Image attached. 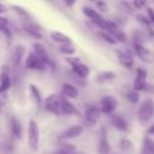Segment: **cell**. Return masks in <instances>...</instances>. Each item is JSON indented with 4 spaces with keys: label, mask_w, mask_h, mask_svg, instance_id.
Segmentation results:
<instances>
[{
    "label": "cell",
    "mask_w": 154,
    "mask_h": 154,
    "mask_svg": "<svg viewBox=\"0 0 154 154\" xmlns=\"http://www.w3.org/2000/svg\"><path fill=\"white\" fill-rule=\"evenodd\" d=\"M28 141H29V147L31 148V150H34V152L38 150V147H40V128H38V124L35 119L29 120Z\"/></svg>",
    "instance_id": "obj_1"
},
{
    "label": "cell",
    "mask_w": 154,
    "mask_h": 154,
    "mask_svg": "<svg viewBox=\"0 0 154 154\" xmlns=\"http://www.w3.org/2000/svg\"><path fill=\"white\" fill-rule=\"evenodd\" d=\"M154 113V100L152 97H146L142 100L141 105H140V108H138V119L141 123L146 124L149 122V119L152 118Z\"/></svg>",
    "instance_id": "obj_2"
},
{
    "label": "cell",
    "mask_w": 154,
    "mask_h": 154,
    "mask_svg": "<svg viewBox=\"0 0 154 154\" xmlns=\"http://www.w3.org/2000/svg\"><path fill=\"white\" fill-rule=\"evenodd\" d=\"M66 61L71 65L72 70L75 71V73H76L78 77H81V78L85 79V78L89 76L90 70H89L88 65H85L84 63H82L78 58H76V57H73V58H67V59H66Z\"/></svg>",
    "instance_id": "obj_3"
},
{
    "label": "cell",
    "mask_w": 154,
    "mask_h": 154,
    "mask_svg": "<svg viewBox=\"0 0 154 154\" xmlns=\"http://www.w3.org/2000/svg\"><path fill=\"white\" fill-rule=\"evenodd\" d=\"M45 107L48 112L53 114H61V106H60V97L55 94H51L45 99Z\"/></svg>",
    "instance_id": "obj_4"
},
{
    "label": "cell",
    "mask_w": 154,
    "mask_h": 154,
    "mask_svg": "<svg viewBox=\"0 0 154 154\" xmlns=\"http://www.w3.org/2000/svg\"><path fill=\"white\" fill-rule=\"evenodd\" d=\"M83 13L96 25V26H99L100 29H105V26H106V19L99 13V12H96L95 10H93V8H90V7H83Z\"/></svg>",
    "instance_id": "obj_5"
},
{
    "label": "cell",
    "mask_w": 154,
    "mask_h": 154,
    "mask_svg": "<svg viewBox=\"0 0 154 154\" xmlns=\"http://www.w3.org/2000/svg\"><path fill=\"white\" fill-rule=\"evenodd\" d=\"M118 107V101L114 96L111 95H106L101 99V113H106V114H112Z\"/></svg>",
    "instance_id": "obj_6"
},
{
    "label": "cell",
    "mask_w": 154,
    "mask_h": 154,
    "mask_svg": "<svg viewBox=\"0 0 154 154\" xmlns=\"http://www.w3.org/2000/svg\"><path fill=\"white\" fill-rule=\"evenodd\" d=\"M147 71L142 67H138L136 71V78L134 82V90L135 91H144V88L147 85Z\"/></svg>",
    "instance_id": "obj_7"
},
{
    "label": "cell",
    "mask_w": 154,
    "mask_h": 154,
    "mask_svg": "<svg viewBox=\"0 0 154 154\" xmlns=\"http://www.w3.org/2000/svg\"><path fill=\"white\" fill-rule=\"evenodd\" d=\"M25 67L29 70H42L45 67V64L36 57L34 52H30L25 60Z\"/></svg>",
    "instance_id": "obj_8"
},
{
    "label": "cell",
    "mask_w": 154,
    "mask_h": 154,
    "mask_svg": "<svg viewBox=\"0 0 154 154\" xmlns=\"http://www.w3.org/2000/svg\"><path fill=\"white\" fill-rule=\"evenodd\" d=\"M99 154H109L111 153V146L107 138V131L105 128L101 129L100 132V141H99V147H97Z\"/></svg>",
    "instance_id": "obj_9"
},
{
    "label": "cell",
    "mask_w": 154,
    "mask_h": 154,
    "mask_svg": "<svg viewBox=\"0 0 154 154\" xmlns=\"http://www.w3.org/2000/svg\"><path fill=\"white\" fill-rule=\"evenodd\" d=\"M100 116H101V109L96 106H89L85 109V120L90 125L96 124L97 120L100 119Z\"/></svg>",
    "instance_id": "obj_10"
},
{
    "label": "cell",
    "mask_w": 154,
    "mask_h": 154,
    "mask_svg": "<svg viewBox=\"0 0 154 154\" xmlns=\"http://www.w3.org/2000/svg\"><path fill=\"white\" fill-rule=\"evenodd\" d=\"M82 132H83V126L82 125H72L61 134L60 138L61 140H72V138L78 137L79 135H82Z\"/></svg>",
    "instance_id": "obj_11"
},
{
    "label": "cell",
    "mask_w": 154,
    "mask_h": 154,
    "mask_svg": "<svg viewBox=\"0 0 154 154\" xmlns=\"http://www.w3.org/2000/svg\"><path fill=\"white\" fill-rule=\"evenodd\" d=\"M34 53L36 54V57H37L45 65L49 63V55H48V52H47V49L45 48L43 45H41V43H38V42H35V43H34Z\"/></svg>",
    "instance_id": "obj_12"
},
{
    "label": "cell",
    "mask_w": 154,
    "mask_h": 154,
    "mask_svg": "<svg viewBox=\"0 0 154 154\" xmlns=\"http://www.w3.org/2000/svg\"><path fill=\"white\" fill-rule=\"evenodd\" d=\"M60 106H61V113L63 114H72V116H78L79 114V111L76 108V106L72 105L65 97L60 99Z\"/></svg>",
    "instance_id": "obj_13"
},
{
    "label": "cell",
    "mask_w": 154,
    "mask_h": 154,
    "mask_svg": "<svg viewBox=\"0 0 154 154\" xmlns=\"http://www.w3.org/2000/svg\"><path fill=\"white\" fill-rule=\"evenodd\" d=\"M135 52H136V54H137L143 61H149V60H152V53H150V51H149L147 47H144L141 42H136V43H135Z\"/></svg>",
    "instance_id": "obj_14"
},
{
    "label": "cell",
    "mask_w": 154,
    "mask_h": 154,
    "mask_svg": "<svg viewBox=\"0 0 154 154\" xmlns=\"http://www.w3.org/2000/svg\"><path fill=\"white\" fill-rule=\"evenodd\" d=\"M24 53H25V48L23 46H16L14 47V51H13V54H12V61H13V65L16 67H19L22 65Z\"/></svg>",
    "instance_id": "obj_15"
},
{
    "label": "cell",
    "mask_w": 154,
    "mask_h": 154,
    "mask_svg": "<svg viewBox=\"0 0 154 154\" xmlns=\"http://www.w3.org/2000/svg\"><path fill=\"white\" fill-rule=\"evenodd\" d=\"M118 60L126 69H131L134 66V64H135L134 58L131 57V54H129L126 52H118Z\"/></svg>",
    "instance_id": "obj_16"
},
{
    "label": "cell",
    "mask_w": 154,
    "mask_h": 154,
    "mask_svg": "<svg viewBox=\"0 0 154 154\" xmlns=\"http://www.w3.org/2000/svg\"><path fill=\"white\" fill-rule=\"evenodd\" d=\"M24 30L29 35H31V36H34L36 38H41V36H42L41 28L36 23H26V24H24Z\"/></svg>",
    "instance_id": "obj_17"
},
{
    "label": "cell",
    "mask_w": 154,
    "mask_h": 154,
    "mask_svg": "<svg viewBox=\"0 0 154 154\" xmlns=\"http://www.w3.org/2000/svg\"><path fill=\"white\" fill-rule=\"evenodd\" d=\"M112 124H113V126L116 129H118L120 131H126L128 130V123H126V120L122 116H119V114H113L112 116Z\"/></svg>",
    "instance_id": "obj_18"
},
{
    "label": "cell",
    "mask_w": 154,
    "mask_h": 154,
    "mask_svg": "<svg viewBox=\"0 0 154 154\" xmlns=\"http://www.w3.org/2000/svg\"><path fill=\"white\" fill-rule=\"evenodd\" d=\"M49 35H51V38L54 40L55 42H59L61 45H71V38L60 31H51Z\"/></svg>",
    "instance_id": "obj_19"
},
{
    "label": "cell",
    "mask_w": 154,
    "mask_h": 154,
    "mask_svg": "<svg viewBox=\"0 0 154 154\" xmlns=\"http://www.w3.org/2000/svg\"><path fill=\"white\" fill-rule=\"evenodd\" d=\"M11 131H12V134H13V136L16 138H22L23 128H22L20 122L17 118H14V117L11 118Z\"/></svg>",
    "instance_id": "obj_20"
},
{
    "label": "cell",
    "mask_w": 154,
    "mask_h": 154,
    "mask_svg": "<svg viewBox=\"0 0 154 154\" xmlns=\"http://www.w3.org/2000/svg\"><path fill=\"white\" fill-rule=\"evenodd\" d=\"M11 87V78L7 71H2L0 75V93L6 91Z\"/></svg>",
    "instance_id": "obj_21"
},
{
    "label": "cell",
    "mask_w": 154,
    "mask_h": 154,
    "mask_svg": "<svg viewBox=\"0 0 154 154\" xmlns=\"http://www.w3.org/2000/svg\"><path fill=\"white\" fill-rule=\"evenodd\" d=\"M141 154H154V141L148 136L143 138Z\"/></svg>",
    "instance_id": "obj_22"
},
{
    "label": "cell",
    "mask_w": 154,
    "mask_h": 154,
    "mask_svg": "<svg viewBox=\"0 0 154 154\" xmlns=\"http://www.w3.org/2000/svg\"><path fill=\"white\" fill-rule=\"evenodd\" d=\"M63 91L70 99H76L78 96V89L73 84H70V83L63 84Z\"/></svg>",
    "instance_id": "obj_23"
},
{
    "label": "cell",
    "mask_w": 154,
    "mask_h": 154,
    "mask_svg": "<svg viewBox=\"0 0 154 154\" xmlns=\"http://www.w3.org/2000/svg\"><path fill=\"white\" fill-rule=\"evenodd\" d=\"M29 89H30V93H31L32 99H34L35 102L40 106V105L42 103V96H41V93H40L38 88H37L35 84H30V85H29Z\"/></svg>",
    "instance_id": "obj_24"
},
{
    "label": "cell",
    "mask_w": 154,
    "mask_h": 154,
    "mask_svg": "<svg viewBox=\"0 0 154 154\" xmlns=\"http://www.w3.org/2000/svg\"><path fill=\"white\" fill-rule=\"evenodd\" d=\"M119 148H120V150H123L124 153H130V152L134 150V144H132V142H131L130 140L123 138V140H120V142H119Z\"/></svg>",
    "instance_id": "obj_25"
},
{
    "label": "cell",
    "mask_w": 154,
    "mask_h": 154,
    "mask_svg": "<svg viewBox=\"0 0 154 154\" xmlns=\"http://www.w3.org/2000/svg\"><path fill=\"white\" fill-rule=\"evenodd\" d=\"M114 78H116V73L113 71H103V72L97 75L99 82H107V81H112Z\"/></svg>",
    "instance_id": "obj_26"
},
{
    "label": "cell",
    "mask_w": 154,
    "mask_h": 154,
    "mask_svg": "<svg viewBox=\"0 0 154 154\" xmlns=\"http://www.w3.org/2000/svg\"><path fill=\"white\" fill-rule=\"evenodd\" d=\"M75 149H76L75 146H72V144H70V143H66V144H64L59 150H57L54 154H71Z\"/></svg>",
    "instance_id": "obj_27"
},
{
    "label": "cell",
    "mask_w": 154,
    "mask_h": 154,
    "mask_svg": "<svg viewBox=\"0 0 154 154\" xmlns=\"http://www.w3.org/2000/svg\"><path fill=\"white\" fill-rule=\"evenodd\" d=\"M12 8H13V11L14 12H17L20 17H23L24 19H30L31 17H30V14L23 8V7H20V6H18V5H12Z\"/></svg>",
    "instance_id": "obj_28"
},
{
    "label": "cell",
    "mask_w": 154,
    "mask_h": 154,
    "mask_svg": "<svg viewBox=\"0 0 154 154\" xmlns=\"http://www.w3.org/2000/svg\"><path fill=\"white\" fill-rule=\"evenodd\" d=\"M112 37L117 41V42H125L126 41V35L122 29H118L116 32L112 34Z\"/></svg>",
    "instance_id": "obj_29"
},
{
    "label": "cell",
    "mask_w": 154,
    "mask_h": 154,
    "mask_svg": "<svg viewBox=\"0 0 154 154\" xmlns=\"http://www.w3.org/2000/svg\"><path fill=\"white\" fill-rule=\"evenodd\" d=\"M60 53L65 54V55H72L75 54V48L71 46V45H61L60 48H59Z\"/></svg>",
    "instance_id": "obj_30"
},
{
    "label": "cell",
    "mask_w": 154,
    "mask_h": 154,
    "mask_svg": "<svg viewBox=\"0 0 154 154\" xmlns=\"http://www.w3.org/2000/svg\"><path fill=\"white\" fill-rule=\"evenodd\" d=\"M140 93L138 91H135V90H132V91H129L128 93V100L130 101V102H132V103H137V102H140Z\"/></svg>",
    "instance_id": "obj_31"
},
{
    "label": "cell",
    "mask_w": 154,
    "mask_h": 154,
    "mask_svg": "<svg viewBox=\"0 0 154 154\" xmlns=\"http://www.w3.org/2000/svg\"><path fill=\"white\" fill-rule=\"evenodd\" d=\"M100 36H101L106 42H108V43H111V45H116V43H117V41L112 37V35L108 34V32H106V31H101V32H100Z\"/></svg>",
    "instance_id": "obj_32"
},
{
    "label": "cell",
    "mask_w": 154,
    "mask_h": 154,
    "mask_svg": "<svg viewBox=\"0 0 154 154\" xmlns=\"http://www.w3.org/2000/svg\"><path fill=\"white\" fill-rule=\"evenodd\" d=\"M0 31L2 32H8V20L5 17L0 16Z\"/></svg>",
    "instance_id": "obj_33"
},
{
    "label": "cell",
    "mask_w": 154,
    "mask_h": 154,
    "mask_svg": "<svg viewBox=\"0 0 154 154\" xmlns=\"http://www.w3.org/2000/svg\"><path fill=\"white\" fill-rule=\"evenodd\" d=\"M136 18H137V20H138V22L143 23L144 25H149V24H150L149 18H148V17H146V16H143V14H137V16H136Z\"/></svg>",
    "instance_id": "obj_34"
},
{
    "label": "cell",
    "mask_w": 154,
    "mask_h": 154,
    "mask_svg": "<svg viewBox=\"0 0 154 154\" xmlns=\"http://www.w3.org/2000/svg\"><path fill=\"white\" fill-rule=\"evenodd\" d=\"M96 6H97V8L101 10V11H107V4H106L105 1H97V2H96Z\"/></svg>",
    "instance_id": "obj_35"
},
{
    "label": "cell",
    "mask_w": 154,
    "mask_h": 154,
    "mask_svg": "<svg viewBox=\"0 0 154 154\" xmlns=\"http://www.w3.org/2000/svg\"><path fill=\"white\" fill-rule=\"evenodd\" d=\"M144 91H147V93L154 95V84H153V83H147V85H146V88H144Z\"/></svg>",
    "instance_id": "obj_36"
},
{
    "label": "cell",
    "mask_w": 154,
    "mask_h": 154,
    "mask_svg": "<svg viewBox=\"0 0 154 154\" xmlns=\"http://www.w3.org/2000/svg\"><path fill=\"white\" fill-rule=\"evenodd\" d=\"M147 11H148V18H149V20H150V23H154V8H152V7H148L147 8Z\"/></svg>",
    "instance_id": "obj_37"
},
{
    "label": "cell",
    "mask_w": 154,
    "mask_h": 154,
    "mask_svg": "<svg viewBox=\"0 0 154 154\" xmlns=\"http://www.w3.org/2000/svg\"><path fill=\"white\" fill-rule=\"evenodd\" d=\"M132 5H134L137 10H141L143 6H146V1H134Z\"/></svg>",
    "instance_id": "obj_38"
},
{
    "label": "cell",
    "mask_w": 154,
    "mask_h": 154,
    "mask_svg": "<svg viewBox=\"0 0 154 154\" xmlns=\"http://www.w3.org/2000/svg\"><path fill=\"white\" fill-rule=\"evenodd\" d=\"M146 134H149V135H154V124H153L150 128H148V129H147Z\"/></svg>",
    "instance_id": "obj_39"
},
{
    "label": "cell",
    "mask_w": 154,
    "mask_h": 154,
    "mask_svg": "<svg viewBox=\"0 0 154 154\" xmlns=\"http://www.w3.org/2000/svg\"><path fill=\"white\" fill-rule=\"evenodd\" d=\"M6 11V8H5V6L2 5V4H0V13H4Z\"/></svg>",
    "instance_id": "obj_40"
},
{
    "label": "cell",
    "mask_w": 154,
    "mask_h": 154,
    "mask_svg": "<svg viewBox=\"0 0 154 154\" xmlns=\"http://www.w3.org/2000/svg\"><path fill=\"white\" fill-rule=\"evenodd\" d=\"M65 4L67 6H72V5H75V1H65Z\"/></svg>",
    "instance_id": "obj_41"
}]
</instances>
